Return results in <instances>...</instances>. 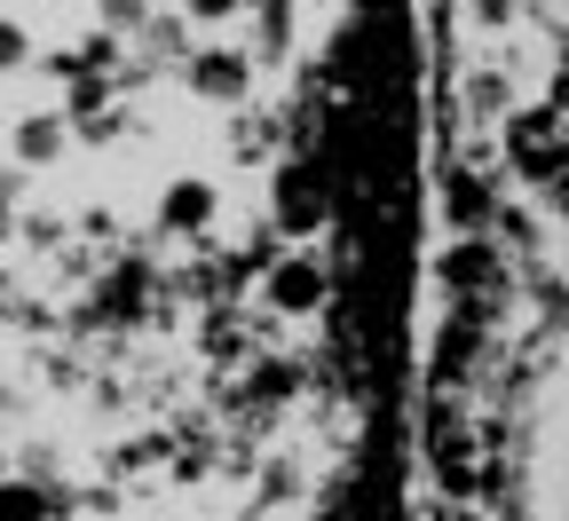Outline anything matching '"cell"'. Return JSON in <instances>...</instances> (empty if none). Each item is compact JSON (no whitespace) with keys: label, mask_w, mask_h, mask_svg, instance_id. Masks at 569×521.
I'll use <instances>...</instances> for the list:
<instances>
[{"label":"cell","mask_w":569,"mask_h":521,"mask_svg":"<svg viewBox=\"0 0 569 521\" xmlns=\"http://www.w3.org/2000/svg\"><path fill=\"white\" fill-rule=\"evenodd\" d=\"M71 513V498L56 490V482H17V474H0V521H63Z\"/></svg>","instance_id":"2"},{"label":"cell","mask_w":569,"mask_h":521,"mask_svg":"<svg viewBox=\"0 0 569 521\" xmlns=\"http://www.w3.org/2000/svg\"><path fill=\"white\" fill-rule=\"evenodd\" d=\"M0 474H9V451H0Z\"/></svg>","instance_id":"4"},{"label":"cell","mask_w":569,"mask_h":521,"mask_svg":"<svg viewBox=\"0 0 569 521\" xmlns=\"http://www.w3.org/2000/svg\"><path fill=\"white\" fill-rule=\"evenodd\" d=\"M325 292H332V269H325L317 253H301V246H284V253L261 269V301H269L277 317H317Z\"/></svg>","instance_id":"1"},{"label":"cell","mask_w":569,"mask_h":521,"mask_svg":"<svg viewBox=\"0 0 569 521\" xmlns=\"http://www.w3.org/2000/svg\"><path fill=\"white\" fill-rule=\"evenodd\" d=\"M261 498H269V505H293V498H301V467H293V459H269V467H261Z\"/></svg>","instance_id":"3"}]
</instances>
